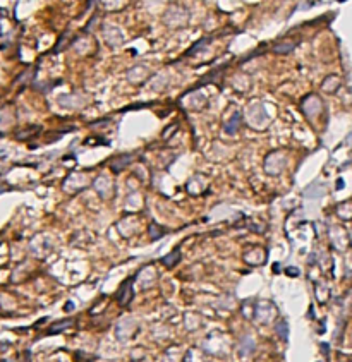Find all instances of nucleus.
I'll return each mask as SVG.
<instances>
[{"instance_id":"obj_1","label":"nucleus","mask_w":352,"mask_h":362,"mask_svg":"<svg viewBox=\"0 0 352 362\" xmlns=\"http://www.w3.org/2000/svg\"><path fill=\"white\" fill-rule=\"evenodd\" d=\"M65 311H72V304L69 302V304H65Z\"/></svg>"}]
</instances>
